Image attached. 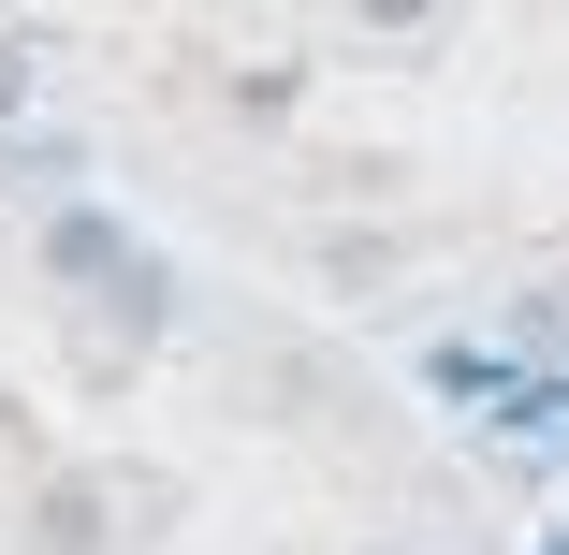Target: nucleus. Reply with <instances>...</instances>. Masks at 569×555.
<instances>
[{
	"label": "nucleus",
	"instance_id": "f257e3e1",
	"mask_svg": "<svg viewBox=\"0 0 569 555\" xmlns=\"http://www.w3.org/2000/svg\"><path fill=\"white\" fill-rule=\"evenodd\" d=\"M132 264H147V249H132L118 205H59V219H44V278H59V293H102V278H132Z\"/></svg>",
	"mask_w": 569,
	"mask_h": 555
},
{
	"label": "nucleus",
	"instance_id": "f03ea898",
	"mask_svg": "<svg viewBox=\"0 0 569 555\" xmlns=\"http://www.w3.org/2000/svg\"><path fill=\"white\" fill-rule=\"evenodd\" d=\"M30 526H44V555H102V526H132V512H118V483H44Z\"/></svg>",
	"mask_w": 569,
	"mask_h": 555
},
{
	"label": "nucleus",
	"instance_id": "7ed1b4c3",
	"mask_svg": "<svg viewBox=\"0 0 569 555\" xmlns=\"http://www.w3.org/2000/svg\"><path fill=\"white\" fill-rule=\"evenodd\" d=\"M147 337H161V264L102 278V337H88V366H118V351H147Z\"/></svg>",
	"mask_w": 569,
	"mask_h": 555
},
{
	"label": "nucleus",
	"instance_id": "20e7f679",
	"mask_svg": "<svg viewBox=\"0 0 569 555\" xmlns=\"http://www.w3.org/2000/svg\"><path fill=\"white\" fill-rule=\"evenodd\" d=\"M452 0H351V30H380V44H409V30H438Z\"/></svg>",
	"mask_w": 569,
	"mask_h": 555
},
{
	"label": "nucleus",
	"instance_id": "39448f33",
	"mask_svg": "<svg viewBox=\"0 0 569 555\" xmlns=\"http://www.w3.org/2000/svg\"><path fill=\"white\" fill-rule=\"evenodd\" d=\"M16 118H30V44L0 30V132H16Z\"/></svg>",
	"mask_w": 569,
	"mask_h": 555
},
{
	"label": "nucleus",
	"instance_id": "423d86ee",
	"mask_svg": "<svg viewBox=\"0 0 569 555\" xmlns=\"http://www.w3.org/2000/svg\"><path fill=\"white\" fill-rule=\"evenodd\" d=\"M540 555H569V526H555V541H540Z\"/></svg>",
	"mask_w": 569,
	"mask_h": 555
}]
</instances>
